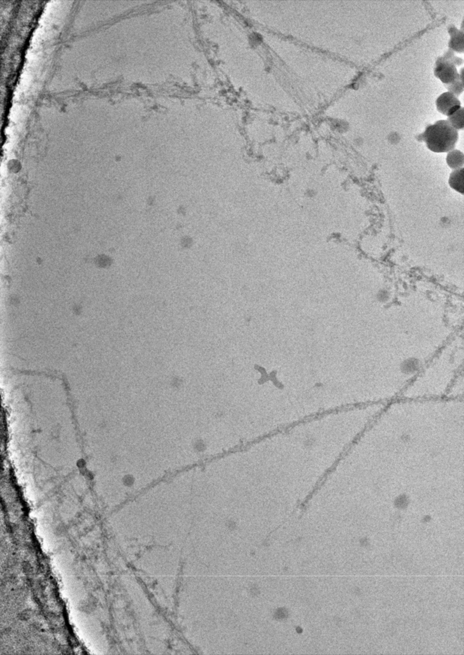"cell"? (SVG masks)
Masks as SVG:
<instances>
[{
	"instance_id": "obj_8",
	"label": "cell",
	"mask_w": 464,
	"mask_h": 655,
	"mask_svg": "<svg viewBox=\"0 0 464 655\" xmlns=\"http://www.w3.org/2000/svg\"><path fill=\"white\" fill-rule=\"evenodd\" d=\"M446 88L449 91V92L457 97L463 92L464 82L462 81L461 79L459 78L452 83L446 85Z\"/></svg>"
},
{
	"instance_id": "obj_4",
	"label": "cell",
	"mask_w": 464,
	"mask_h": 655,
	"mask_svg": "<svg viewBox=\"0 0 464 655\" xmlns=\"http://www.w3.org/2000/svg\"><path fill=\"white\" fill-rule=\"evenodd\" d=\"M450 37L449 47L453 51L463 53L464 52V31L459 30L454 25H451L448 28Z\"/></svg>"
},
{
	"instance_id": "obj_9",
	"label": "cell",
	"mask_w": 464,
	"mask_h": 655,
	"mask_svg": "<svg viewBox=\"0 0 464 655\" xmlns=\"http://www.w3.org/2000/svg\"><path fill=\"white\" fill-rule=\"evenodd\" d=\"M443 57L445 58L446 60L451 61V62L454 63V64L456 66L460 65L462 64V63H463V59L457 57V56L455 55L454 51H453L451 49L448 50V51L447 52V53L445 54V55L443 56Z\"/></svg>"
},
{
	"instance_id": "obj_3",
	"label": "cell",
	"mask_w": 464,
	"mask_h": 655,
	"mask_svg": "<svg viewBox=\"0 0 464 655\" xmlns=\"http://www.w3.org/2000/svg\"><path fill=\"white\" fill-rule=\"evenodd\" d=\"M457 106H461V101L456 95L449 92L443 93L436 101L438 110L442 114L447 116L450 111Z\"/></svg>"
},
{
	"instance_id": "obj_5",
	"label": "cell",
	"mask_w": 464,
	"mask_h": 655,
	"mask_svg": "<svg viewBox=\"0 0 464 655\" xmlns=\"http://www.w3.org/2000/svg\"><path fill=\"white\" fill-rule=\"evenodd\" d=\"M448 121L455 129H464V108L457 106L452 108L447 115Z\"/></svg>"
},
{
	"instance_id": "obj_1",
	"label": "cell",
	"mask_w": 464,
	"mask_h": 655,
	"mask_svg": "<svg viewBox=\"0 0 464 655\" xmlns=\"http://www.w3.org/2000/svg\"><path fill=\"white\" fill-rule=\"evenodd\" d=\"M418 139L424 141L431 151L442 153L454 150L459 139V133L448 120H439L428 126Z\"/></svg>"
},
{
	"instance_id": "obj_2",
	"label": "cell",
	"mask_w": 464,
	"mask_h": 655,
	"mask_svg": "<svg viewBox=\"0 0 464 655\" xmlns=\"http://www.w3.org/2000/svg\"><path fill=\"white\" fill-rule=\"evenodd\" d=\"M434 74L445 85H448L460 78L456 66L449 60L440 57L437 60Z\"/></svg>"
},
{
	"instance_id": "obj_7",
	"label": "cell",
	"mask_w": 464,
	"mask_h": 655,
	"mask_svg": "<svg viewBox=\"0 0 464 655\" xmlns=\"http://www.w3.org/2000/svg\"><path fill=\"white\" fill-rule=\"evenodd\" d=\"M447 162L448 165L452 169L457 170L463 168L464 154L459 150H452L448 152Z\"/></svg>"
},
{
	"instance_id": "obj_6",
	"label": "cell",
	"mask_w": 464,
	"mask_h": 655,
	"mask_svg": "<svg viewBox=\"0 0 464 655\" xmlns=\"http://www.w3.org/2000/svg\"><path fill=\"white\" fill-rule=\"evenodd\" d=\"M464 168L455 170L450 175L449 184L450 186L457 192L464 194Z\"/></svg>"
}]
</instances>
